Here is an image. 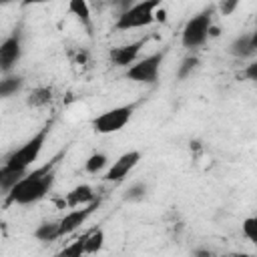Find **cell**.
<instances>
[{"label":"cell","instance_id":"6da1fadb","mask_svg":"<svg viewBox=\"0 0 257 257\" xmlns=\"http://www.w3.org/2000/svg\"><path fill=\"white\" fill-rule=\"evenodd\" d=\"M50 133V122H46L44 126H40L38 133H34L22 147H18L16 151H12L6 161L2 163V169H0V187L4 191V195L30 171V167L38 161L42 149H44V143H46V137Z\"/></svg>","mask_w":257,"mask_h":257},{"label":"cell","instance_id":"44dd1931","mask_svg":"<svg viewBox=\"0 0 257 257\" xmlns=\"http://www.w3.org/2000/svg\"><path fill=\"white\" fill-rule=\"evenodd\" d=\"M197 64H199V58H197V56H187V58L181 62V66H179V70H177V76H179V78H187V76L195 70Z\"/></svg>","mask_w":257,"mask_h":257},{"label":"cell","instance_id":"3957f363","mask_svg":"<svg viewBox=\"0 0 257 257\" xmlns=\"http://www.w3.org/2000/svg\"><path fill=\"white\" fill-rule=\"evenodd\" d=\"M163 0H139L133 2L128 8L120 12V16L114 22L116 30H135V28H145L151 26L157 20V8L161 6Z\"/></svg>","mask_w":257,"mask_h":257},{"label":"cell","instance_id":"4fadbf2b","mask_svg":"<svg viewBox=\"0 0 257 257\" xmlns=\"http://www.w3.org/2000/svg\"><path fill=\"white\" fill-rule=\"evenodd\" d=\"M52 98H54V92L50 86H34L26 96V104L32 108H44L52 102Z\"/></svg>","mask_w":257,"mask_h":257},{"label":"cell","instance_id":"2e32d148","mask_svg":"<svg viewBox=\"0 0 257 257\" xmlns=\"http://www.w3.org/2000/svg\"><path fill=\"white\" fill-rule=\"evenodd\" d=\"M22 86V76H16V74H4L2 80H0V94L6 98V96H12L14 92H18Z\"/></svg>","mask_w":257,"mask_h":257},{"label":"cell","instance_id":"9c48e42d","mask_svg":"<svg viewBox=\"0 0 257 257\" xmlns=\"http://www.w3.org/2000/svg\"><path fill=\"white\" fill-rule=\"evenodd\" d=\"M96 207H98V199H94V201L88 203V205H80V207L70 209L62 219H58V223H60V237L70 235V233H74L80 225H84V221L94 213Z\"/></svg>","mask_w":257,"mask_h":257},{"label":"cell","instance_id":"d4e9b609","mask_svg":"<svg viewBox=\"0 0 257 257\" xmlns=\"http://www.w3.org/2000/svg\"><path fill=\"white\" fill-rule=\"evenodd\" d=\"M249 36H251V46H253V50L257 52V28H255V30H253Z\"/></svg>","mask_w":257,"mask_h":257},{"label":"cell","instance_id":"ffe728a7","mask_svg":"<svg viewBox=\"0 0 257 257\" xmlns=\"http://www.w3.org/2000/svg\"><path fill=\"white\" fill-rule=\"evenodd\" d=\"M241 233H243V237H245L247 241H251V243L257 245V215L247 217V219L243 221V225H241Z\"/></svg>","mask_w":257,"mask_h":257},{"label":"cell","instance_id":"9a60e30c","mask_svg":"<svg viewBox=\"0 0 257 257\" xmlns=\"http://www.w3.org/2000/svg\"><path fill=\"white\" fill-rule=\"evenodd\" d=\"M229 52L233 56H251L255 50L251 46V36L249 34H243V36H237L231 44H229Z\"/></svg>","mask_w":257,"mask_h":257},{"label":"cell","instance_id":"7402d4cb","mask_svg":"<svg viewBox=\"0 0 257 257\" xmlns=\"http://www.w3.org/2000/svg\"><path fill=\"white\" fill-rule=\"evenodd\" d=\"M145 193H147V187H145L143 183H135V185L126 191L124 199H126V201H141V199H145Z\"/></svg>","mask_w":257,"mask_h":257},{"label":"cell","instance_id":"e0dca14e","mask_svg":"<svg viewBox=\"0 0 257 257\" xmlns=\"http://www.w3.org/2000/svg\"><path fill=\"white\" fill-rule=\"evenodd\" d=\"M102 245H104V231L100 227L86 233V255L98 253L102 249Z\"/></svg>","mask_w":257,"mask_h":257},{"label":"cell","instance_id":"ba28073f","mask_svg":"<svg viewBox=\"0 0 257 257\" xmlns=\"http://www.w3.org/2000/svg\"><path fill=\"white\" fill-rule=\"evenodd\" d=\"M141 161V151H126L122 153L116 161H112V165L106 169L104 173V179L108 183H120L122 179L128 177V173L139 165Z\"/></svg>","mask_w":257,"mask_h":257},{"label":"cell","instance_id":"277c9868","mask_svg":"<svg viewBox=\"0 0 257 257\" xmlns=\"http://www.w3.org/2000/svg\"><path fill=\"white\" fill-rule=\"evenodd\" d=\"M211 30H213V8H205L197 14H193L185 22L183 32H181V44L189 50L201 48L209 40Z\"/></svg>","mask_w":257,"mask_h":257},{"label":"cell","instance_id":"7a4b0ae2","mask_svg":"<svg viewBox=\"0 0 257 257\" xmlns=\"http://www.w3.org/2000/svg\"><path fill=\"white\" fill-rule=\"evenodd\" d=\"M62 157L56 155L54 159H50L44 167L28 171L8 193H6V203H16V205H32L38 203L40 199H44L52 185H54V169L58 165V159Z\"/></svg>","mask_w":257,"mask_h":257},{"label":"cell","instance_id":"ac0fdd59","mask_svg":"<svg viewBox=\"0 0 257 257\" xmlns=\"http://www.w3.org/2000/svg\"><path fill=\"white\" fill-rule=\"evenodd\" d=\"M60 255H66V257H80V255H86V233L80 235L78 239L70 241L62 251Z\"/></svg>","mask_w":257,"mask_h":257},{"label":"cell","instance_id":"cb8c5ba5","mask_svg":"<svg viewBox=\"0 0 257 257\" xmlns=\"http://www.w3.org/2000/svg\"><path fill=\"white\" fill-rule=\"evenodd\" d=\"M243 76H245L247 80H251V82H257V60H253L251 64H247V66H245Z\"/></svg>","mask_w":257,"mask_h":257},{"label":"cell","instance_id":"83f0119b","mask_svg":"<svg viewBox=\"0 0 257 257\" xmlns=\"http://www.w3.org/2000/svg\"><path fill=\"white\" fill-rule=\"evenodd\" d=\"M2 4H10V2H14V0H0Z\"/></svg>","mask_w":257,"mask_h":257},{"label":"cell","instance_id":"5b68a950","mask_svg":"<svg viewBox=\"0 0 257 257\" xmlns=\"http://www.w3.org/2000/svg\"><path fill=\"white\" fill-rule=\"evenodd\" d=\"M133 112H135V104H120V106L108 108L92 118V131L98 135L118 133L128 124V120L133 118Z\"/></svg>","mask_w":257,"mask_h":257},{"label":"cell","instance_id":"8992f818","mask_svg":"<svg viewBox=\"0 0 257 257\" xmlns=\"http://www.w3.org/2000/svg\"><path fill=\"white\" fill-rule=\"evenodd\" d=\"M163 60H165V52L149 54V56L133 62L126 68V78L135 80V82H141V84H155L157 78H159V70H161Z\"/></svg>","mask_w":257,"mask_h":257},{"label":"cell","instance_id":"30bf717a","mask_svg":"<svg viewBox=\"0 0 257 257\" xmlns=\"http://www.w3.org/2000/svg\"><path fill=\"white\" fill-rule=\"evenodd\" d=\"M147 36L145 38H139L135 42H128V44H120V46H114L110 48L108 52V58L114 66H122V68H128L133 62L139 60V54H141V48L147 44Z\"/></svg>","mask_w":257,"mask_h":257},{"label":"cell","instance_id":"8fae6325","mask_svg":"<svg viewBox=\"0 0 257 257\" xmlns=\"http://www.w3.org/2000/svg\"><path fill=\"white\" fill-rule=\"evenodd\" d=\"M96 199V195H94V189L90 187V185H76L74 189H70L66 195H64V199H62V203L68 207V209H74V207H80V205H88V203H92Z\"/></svg>","mask_w":257,"mask_h":257},{"label":"cell","instance_id":"d6986e66","mask_svg":"<svg viewBox=\"0 0 257 257\" xmlns=\"http://www.w3.org/2000/svg\"><path fill=\"white\" fill-rule=\"evenodd\" d=\"M106 165H108V157H106L104 153H92V155L86 159L84 169H86V173L96 175V173H100V171H102Z\"/></svg>","mask_w":257,"mask_h":257},{"label":"cell","instance_id":"4316f807","mask_svg":"<svg viewBox=\"0 0 257 257\" xmlns=\"http://www.w3.org/2000/svg\"><path fill=\"white\" fill-rule=\"evenodd\" d=\"M131 4H133V0H120V6H122V10H124V8H128Z\"/></svg>","mask_w":257,"mask_h":257},{"label":"cell","instance_id":"7c38bea8","mask_svg":"<svg viewBox=\"0 0 257 257\" xmlns=\"http://www.w3.org/2000/svg\"><path fill=\"white\" fill-rule=\"evenodd\" d=\"M68 14H72L80 22V26L88 30V34H92V14L88 0H68Z\"/></svg>","mask_w":257,"mask_h":257},{"label":"cell","instance_id":"603a6c76","mask_svg":"<svg viewBox=\"0 0 257 257\" xmlns=\"http://www.w3.org/2000/svg\"><path fill=\"white\" fill-rule=\"evenodd\" d=\"M239 4H241V0H219V12L223 16H229L237 10Z\"/></svg>","mask_w":257,"mask_h":257},{"label":"cell","instance_id":"484cf974","mask_svg":"<svg viewBox=\"0 0 257 257\" xmlns=\"http://www.w3.org/2000/svg\"><path fill=\"white\" fill-rule=\"evenodd\" d=\"M42 2H48V0H22L24 6H32V4H42Z\"/></svg>","mask_w":257,"mask_h":257},{"label":"cell","instance_id":"52a82bcc","mask_svg":"<svg viewBox=\"0 0 257 257\" xmlns=\"http://www.w3.org/2000/svg\"><path fill=\"white\" fill-rule=\"evenodd\" d=\"M22 56V38L20 32L10 34L0 44V70L2 74H10V70L16 66V62Z\"/></svg>","mask_w":257,"mask_h":257},{"label":"cell","instance_id":"5bb4252c","mask_svg":"<svg viewBox=\"0 0 257 257\" xmlns=\"http://www.w3.org/2000/svg\"><path fill=\"white\" fill-rule=\"evenodd\" d=\"M34 237L38 241H44V243L60 239V223L58 221H44V223H40L34 229Z\"/></svg>","mask_w":257,"mask_h":257}]
</instances>
